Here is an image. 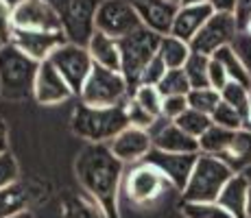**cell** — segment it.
I'll use <instances>...</instances> for the list:
<instances>
[{
  "label": "cell",
  "instance_id": "1",
  "mask_svg": "<svg viewBox=\"0 0 251 218\" xmlns=\"http://www.w3.org/2000/svg\"><path fill=\"white\" fill-rule=\"evenodd\" d=\"M75 174L85 196H90L105 218H123L118 207L125 164L107 144H85L75 159Z\"/></svg>",
  "mask_w": 251,
  "mask_h": 218
},
{
  "label": "cell",
  "instance_id": "2",
  "mask_svg": "<svg viewBox=\"0 0 251 218\" xmlns=\"http://www.w3.org/2000/svg\"><path fill=\"white\" fill-rule=\"evenodd\" d=\"M129 127L125 105L116 107H90L79 100L72 111L70 129L79 140L88 144H109L120 131Z\"/></svg>",
  "mask_w": 251,
  "mask_h": 218
},
{
  "label": "cell",
  "instance_id": "3",
  "mask_svg": "<svg viewBox=\"0 0 251 218\" xmlns=\"http://www.w3.org/2000/svg\"><path fill=\"white\" fill-rule=\"evenodd\" d=\"M40 64L13 44L0 46V98L24 100L33 96Z\"/></svg>",
  "mask_w": 251,
  "mask_h": 218
},
{
  "label": "cell",
  "instance_id": "4",
  "mask_svg": "<svg viewBox=\"0 0 251 218\" xmlns=\"http://www.w3.org/2000/svg\"><path fill=\"white\" fill-rule=\"evenodd\" d=\"M231 177H234L231 168L225 166L219 157L199 153L190 179L181 192V198L192 203H214L219 201V194Z\"/></svg>",
  "mask_w": 251,
  "mask_h": 218
},
{
  "label": "cell",
  "instance_id": "5",
  "mask_svg": "<svg viewBox=\"0 0 251 218\" xmlns=\"http://www.w3.org/2000/svg\"><path fill=\"white\" fill-rule=\"evenodd\" d=\"M162 35L147 26H140L131 35L118 40L120 46V72H123L125 81H127L131 94L140 85L144 68L151 64L157 57V48H160Z\"/></svg>",
  "mask_w": 251,
  "mask_h": 218
},
{
  "label": "cell",
  "instance_id": "6",
  "mask_svg": "<svg viewBox=\"0 0 251 218\" xmlns=\"http://www.w3.org/2000/svg\"><path fill=\"white\" fill-rule=\"evenodd\" d=\"M61 22L66 40L70 44L88 46L96 33V11L100 0H48Z\"/></svg>",
  "mask_w": 251,
  "mask_h": 218
},
{
  "label": "cell",
  "instance_id": "7",
  "mask_svg": "<svg viewBox=\"0 0 251 218\" xmlns=\"http://www.w3.org/2000/svg\"><path fill=\"white\" fill-rule=\"evenodd\" d=\"M129 98H131V90L123 72L107 70L100 66L92 68L79 96L81 103L90 107H116V105H125Z\"/></svg>",
  "mask_w": 251,
  "mask_h": 218
},
{
  "label": "cell",
  "instance_id": "8",
  "mask_svg": "<svg viewBox=\"0 0 251 218\" xmlns=\"http://www.w3.org/2000/svg\"><path fill=\"white\" fill-rule=\"evenodd\" d=\"M48 61L55 66V70L64 76V81L68 83L72 94L79 98L92 68H94V61H92V57L88 52V46L66 42L59 48H55V52L48 57Z\"/></svg>",
  "mask_w": 251,
  "mask_h": 218
},
{
  "label": "cell",
  "instance_id": "9",
  "mask_svg": "<svg viewBox=\"0 0 251 218\" xmlns=\"http://www.w3.org/2000/svg\"><path fill=\"white\" fill-rule=\"evenodd\" d=\"M168 188L171 183L166 181V177L147 162L133 164L129 174L125 177V192H127L129 201L136 205H151Z\"/></svg>",
  "mask_w": 251,
  "mask_h": 218
},
{
  "label": "cell",
  "instance_id": "10",
  "mask_svg": "<svg viewBox=\"0 0 251 218\" xmlns=\"http://www.w3.org/2000/svg\"><path fill=\"white\" fill-rule=\"evenodd\" d=\"M238 24H236L234 13H212V18L203 24L199 33L195 35V40L190 42L192 52L212 57L214 52H219L221 48H227L236 42L238 37Z\"/></svg>",
  "mask_w": 251,
  "mask_h": 218
},
{
  "label": "cell",
  "instance_id": "11",
  "mask_svg": "<svg viewBox=\"0 0 251 218\" xmlns=\"http://www.w3.org/2000/svg\"><path fill=\"white\" fill-rule=\"evenodd\" d=\"M142 26L138 13L127 0H100L99 11H96V31L123 40L131 35L133 31Z\"/></svg>",
  "mask_w": 251,
  "mask_h": 218
},
{
  "label": "cell",
  "instance_id": "12",
  "mask_svg": "<svg viewBox=\"0 0 251 218\" xmlns=\"http://www.w3.org/2000/svg\"><path fill=\"white\" fill-rule=\"evenodd\" d=\"M11 26L16 31L64 33L61 22L48 0H22L11 9Z\"/></svg>",
  "mask_w": 251,
  "mask_h": 218
},
{
  "label": "cell",
  "instance_id": "13",
  "mask_svg": "<svg viewBox=\"0 0 251 218\" xmlns=\"http://www.w3.org/2000/svg\"><path fill=\"white\" fill-rule=\"evenodd\" d=\"M197 157H199V155L164 153V151L153 148V151L144 157V162L151 164L153 168H157V170L166 177V181L171 183V188L183 192V188H186L188 179H190V174H192V168H195V164H197Z\"/></svg>",
  "mask_w": 251,
  "mask_h": 218
},
{
  "label": "cell",
  "instance_id": "14",
  "mask_svg": "<svg viewBox=\"0 0 251 218\" xmlns=\"http://www.w3.org/2000/svg\"><path fill=\"white\" fill-rule=\"evenodd\" d=\"M153 148L164 153H186V155H199V140L190 138L183 129L177 127L175 120L157 118L153 127L149 129Z\"/></svg>",
  "mask_w": 251,
  "mask_h": 218
},
{
  "label": "cell",
  "instance_id": "15",
  "mask_svg": "<svg viewBox=\"0 0 251 218\" xmlns=\"http://www.w3.org/2000/svg\"><path fill=\"white\" fill-rule=\"evenodd\" d=\"M72 96H75L72 90L64 81V76L55 70V66L48 59L42 61L35 76V85H33V98L40 105H44V107H50V105L66 103Z\"/></svg>",
  "mask_w": 251,
  "mask_h": 218
},
{
  "label": "cell",
  "instance_id": "16",
  "mask_svg": "<svg viewBox=\"0 0 251 218\" xmlns=\"http://www.w3.org/2000/svg\"><path fill=\"white\" fill-rule=\"evenodd\" d=\"M138 13L142 26L155 31L157 35H168L175 20V13L179 9L177 0H127Z\"/></svg>",
  "mask_w": 251,
  "mask_h": 218
},
{
  "label": "cell",
  "instance_id": "17",
  "mask_svg": "<svg viewBox=\"0 0 251 218\" xmlns=\"http://www.w3.org/2000/svg\"><path fill=\"white\" fill-rule=\"evenodd\" d=\"M64 33H44V31H16L11 33V42L16 48H20L24 55H28L31 59H35L37 64L46 61L48 57L55 52V48H59L61 44H66Z\"/></svg>",
  "mask_w": 251,
  "mask_h": 218
},
{
  "label": "cell",
  "instance_id": "18",
  "mask_svg": "<svg viewBox=\"0 0 251 218\" xmlns=\"http://www.w3.org/2000/svg\"><path fill=\"white\" fill-rule=\"evenodd\" d=\"M107 146L112 148V153L120 162L131 164V166L144 162V157L153 151V142H151L149 131L136 129V127H127L125 131H120Z\"/></svg>",
  "mask_w": 251,
  "mask_h": 218
},
{
  "label": "cell",
  "instance_id": "19",
  "mask_svg": "<svg viewBox=\"0 0 251 218\" xmlns=\"http://www.w3.org/2000/svg\"><path fill=\"white\" fill-rule=\"evenodd\" d=\"M214 9L210 2H201V4H179L175 13V20H173L171 33L168 35H175L179 40L190 44L195 40V35L203 28V24L212 18Z\"/></svg>",
  "mask_w": 251,
  "mask_h": 218
},
{
  "label": "cell",
  "instance_id": "20",
  "mask_svg": "<svg viewBox=\"0 0 251 218\" xmlns=\"http://www.w3.org/2000/svg\"><path fill=\"white\" fill-rule=\"evenodd\" d=\"M249 179L245 174H234L219 194V205L227 210L234 218H247V201H249Z\"/></svg>",
  "mask_w": 251,
  "mask_h": 218
},
{
  "label": "cell",
  "instance_id": "21",
  "mask_svg": "<svg viewBox=\"0 0 251 218\" xmlns=\"http://www.w3.org/2000/svg\"><path fill=\"white\" fill-rule=\"evenodd\" d=\"M219 159L225 166H229L234 174H243L251 166V131L249 129L234 131L227 148L219 155Z\"/></svg>",
  "mask_w": 251,
  "mask_h": 218
},
{
  "label": "cell",
  "instance_id": "22",
  "mask_svg": "<svg viewBox=\"0 0 251 218\" xmlns=\"http://www.w3.org/2000/svg\"><path fill=\"white\" fill-rule=\"evenodd\" d=\"M88 52H90L92 61H94V66L120 72V46H118V40H114V37L96 31L94 35H92V40L88 42Z\"/></svg>",
  "mask_w": 251,
  "mask_h": 218
},
{
  "label": "cell",
  "instance_id": "23",
  "mask_svg": "<svg viewBox=\"0 0 251 218\" xmlns=\"http://www.w3.org/2000/svg\"><path fill=\"white\" fill-rule=\"evenodd\" d=\"M190 55H192V48L188 42H183L175 35H162L157 57L164 61V66L168 70H181L186 66V61L190 59Z\"/></svg>",
  "mask_w": 251,
  "mask_h": 218
},
{
  "label": "cell",
  "instance_id": "24",
  "mask_svg": "<svg viewBox=\"0 0 251 218\" xmlns=\"http://www.w3.org/2000/svg\"><path fill=\"white\" fill-rule=\"evenodd\" d=\"M28 201H31L28 190L20 181L0 190V218H13L22 214V212H26Z\"/></svg>",
  "mask_w": 251,
  "mask_h": 218
},
{
  "label": "cell",
  "instance_id": "25",
  "mask_svg": "<svg viewBox=\"0 0 251 218\" xmlns=\"http://www.w3.org/2000/svg\"><path fill=\"white\" fill-rule=\"evenodd\" d=\"M212 59H216L221 66L225 68L229 81H236V83H240V85L251 87V74L247 72V68H245L243 59L236 55V50L231 46L221 48L219 52H214V55H212Z\"/></svg>",
  "mask_w": 251,
  "mask_h": 218
},
{
  "label": "cell",
  "instance_id": "26",
  "mask_svg": "<svg viewBox=\"0 0 251 218\" xmlns=\"http://www.w3.org/2000/svg\"><path fill=\"white\" fill-rule=\"evenodd\" d=\"M231 135H234V131L223 129V127H219V124H212V127L199 138V153L219 157V155L227 148Z\"/></svg>",
  "mask_w": 251,
  "mask_h": 218
},
{
  "label": "cell",
  "instance_id": "27",
  "mask_svg": "<svg viewBox=\"0 0 251 218\" xmlns=\"http://www.w3.org/2000/svg\"><path fill=\"white\" fill-rule=\"evenodd\" d=\"M210 59L212 57L199 55V52H192L190 59L183 66L188 81H190L192 90H199V87H210Z\"/></svg>",
  "mask_w": 251,
  "mask_h": 218
},
{
  "label": "cell",
  "instance_id": "28",
  "mask_svg": "<svg viewBox=\"0 0 251 218\" xmlns=\"http://www.w3.org/2000/svg\"><path fill=\"white\" fill-rule=\"evenodd\" d=\"M64 216L66 218H105L100 207L92 201L90 196H76L70 194L64 201Z\"/></svg>",
  "mask_w": 251,
  "mask_h": 218
},
{
  "label": "cell",
  "instance_id": "29",
  "mask_svg": "<svg viewBox=\"0 0 251 218\" xmlns=\"http://www.w3.org/2000/svg\"><path fill=\"white\" fill-rule=\"evenodd\" d=\"M175 122H177V127L183 129L188 135H190V138H195V140H199L201 135H203L205 131L212 127V118H210V116L201 114V111H197L192 107H188L179 116V118L175 120Z\"/></svg>",
  "mask_w": 251,
  "mask_h": 218
},
{
  "label": "cell",
  "instance_id": "30",
  "mask_svg": "<svg viewBox=\"0 0 251 218\" xmlns=\"http://www.w3.org/2000/svg\"><path fill=\"white\" fill-rule=\"evenodd\" d=\"M131 98L142 107L144 111L153 116V118H162V105H164V96L160 94L155 85H140L136 87V92L131 94Z\"/></svg>",
  "mask_w": 251,
  "mask_h": 218
},
{
  "label": "cell",
  "instance_id": "31",
  "mask_svg": "<svg viewBox=\"0 0 251 218\" xmlns=\"http://www.w3.org/2000/svg\"><path fill=\"white\" fill-rule=\"evenodd\" d=\"M157 90L160 94L166 98V96H188V92L192 90L190 87V81H188L186 72L181 70H166L164 79L157 83Z\"/></svg>",
  "mask_w": 251,
  "mask_h": 218
},
{
  "label": "cell",
  "instance_id": "32",
  "mask_svg": "<svg viewBox=\"0 0 251 218\" xmlns=\"http://www.w3.org/2000/svg\"><path fill=\"white\" fill-rule=\"evenodd\" d=\"M179 212L183 218H234L227 210L219 205V203H192V201H181Z\"/></svg>",
  "mask_w": 251,
  "mask_h": 218
},
{
  "label": "cell",
  "instance_id": "33",
  "mask_svg": "<svg viewBox=\"0 0 251 218\" xmlns=\"http://www.w3.org/2000/svg\"><path fill=\"white\" fill-rule=\"evenodd\" d=\"M221 103V94L212 87H199V90H190L188 92V107L201 111L205 116H212L214 109Z\"/></svg>",
  "mask_w": 251,
  "mask_h": 218
},
{
  "label": "cell",
  "instance_id": "34",
  "mask_svg": "<svg viewBox=\"0 0 251 218\" xmlns=\"http://www.w3.org/2000/svg\"><path fill=\"white\" fill-rule=\"evenodd\" d=\"M210 118H212V124H219L223 129H229V131L245 129V114L236 107H231V105L223 103V100L219 103V107L214 109V114Z\"/></svg>",
  "mask_w": 251,
  "mask_h": 218
},
{
  "label": "cell",
  "instance_id": "35",
  "mask_svg": "<svg viewBox=\"0 0 251 218\" xmlns=\"http://www.w3.org/2000/svg\"><path fill=\"white\" fill-rule=\"evenodd\" d=\"M219 94H221V100H223V103H227V105H231V107H236L238 111H243L245 114L247 103H249L251 87L240 85V83H236V81H229V83L225 85Z\"/></svg>",
  "mask_w": 251,
  "mask_h": 218
},
{
  "label": "cell",
  "instance_id": "36",
  "mask_svg": "<svg viewBox=\"0 0 251 218\" xmlns=\"http://www.w3.org/2000/svg\"><path fill=\"white\" fill-rule=\"evenodd\" d=\"M125 114H127V122L129 127H136V129H144L149 131L153 127V122H155L157 118H153L149 111H144L140 105L136 103L133 98H129L127 103H125Z\"/></svg>",
  "mask_w": 251,
  "mask_h": 218
},
{
  "label": "cell",
  "instance_id": "37",
  "mask_svg": "<svg viewBox=\"0 0 251 218\" xmlns=\"http://www.w3.org/2000/svg\"><path fill=\"white\" fill-rule=\"evenodd\" d=\"M18 179H20V168H18L16 157L11 155V151L2 153L0 155V190L18 183Z\"/></svg>",
  "mask_w": 251,
  "mask_h": 218
},
{
  "label": "cell",
  "instance_id": "38",
  "mask_svg": "<svg viewBox=\"0 0 251 218\" xmlns=\"http://www.w3.org/2000/svg\"><path fill=\"white\" fill-rule=\"evenodd\" d=\"M188 109V96H166L162 105V118L177 120Z\"/></svg>",
  "mask_w": 251,
  "mask_h": 218
},
{
  "label": "cell",
  "instance_id": "39",
  "mask_svg": "<svg viewBox=\"0 0 251 218\" xmlns=\"http://www.w3.org/2000/svg\"><path fill=\"white\" fill-rule=\"evenodd\" d=\"M166 70H168V68L164 66V61L160 59V57H155L151 64L144 68L142 79H140V85H155L157 87V83H160V81L164 79V74H166Z\"/></svg>",
  "mask_w": 251,
  "mask_h": 218
},
{
  "label": "cell",
  "instance_id": "40",
  "mask_svg": "<svg viewBox=\"0 0 251 218\" xmlns=\"http://www.w3.org/2000/svg\"><path fill=\"white\" fill-rule=\"evenodd\" d=\"M231 48H234L236 55L243 59L245 68H247V72L251 74V31H240L236 42L231 44Z\"/></svg>",
  "mask_w": 251,
  "mask_h": 218
},
{
  "label": "cell",
  "instance_id": "41",
  "mask_svg": "<svg viewBox=\"0 0 251 218\" xmlns=\"http://www.w3.org/2000/svg\"><path fill=\"white\" fill-rule=\"evenodd\" d=\"M227 83H229V76H227V72H225V68L216 59H210V87L221 92Z\"/></svg>",
  "mask_w": 251,
  "mask_h": 218
},
{
  "label": "cell",
  "instance_id": "42",
  "mask_svg": "<svg viewBox=\"0 0 251 218\" xmlns=\"http://www.w3.org/2000/svg\"><path fill=\"white\" fill-rule=\"evenodd\" d=\"M234 18L238 24V31H247L251 26V0H238L236 2Z\"/></svg>",
  "mask_w": 251,
  "mask_h": 218
},
{
  "label": "cell",
  "instance_id": "43",
  "mask_svg": "<svg viewBox=\"0 0 251 218\" xmlns=\"http://www.w3.org/2000/svg\"><path fill=\"white\" fill-rule=\"evenodd\" d=\"M216 13H234L238 0H207Z\"/></svg>",
  "mask_w": 251,
  "mask_h": 218
},
{
  "label": "cell",
  "instance_id": "44",
  "mask_svg": "<svg viewBox=\"0 0 251 218\" xmlns=\"http://www.w3.org/2000/svg\"><path fill=\"white\" fill-rule=\"evenodd\" d=\"M2 153H9V129L7 122L0 118V155Z\"/></svg>",
  "mask_w": 251,
  "mask_h": 218
},
{
  "label": "cell",
  "instance_id": "45",
  "mask_svg": "<svg viewBox=\"0 0 251 218\" xmlns=\"http://www.w3.org/2000/svg\"><path fill=\"white\" fill-rule=\"evenodd\" d=\"M245 129H249V131H251V94H249L247 109H245Z\"/></svg>",
  "mask_w": 251,
  "mask_h": 218
},
{
  "label": "cell",
  "instance_id": "46",
  "mask_svg": "<svg viewBox=\"0 0 251 218\" xmlns=\"http://www.w3.org/2000/svg\"><path fill=\"white\" fill-rule=\"evenodd\" d=\"M179 4H201V2H207V0H177Z\"/></svg>",
  "mask_w": 251,
  "mask_h": 218
},
{
  "label": "cell",
  "instance_id": "47",
  "mask_svg": "<svg viewBox=\"0 0 251 218\" xmlns=\"http://www.w3.org/2000/svg\"><path fill=\"white\" fill-rule=\"evenodd\" d=\"M2 2H4V4H7V7H9V9H13V7H16V4H20V2H22V0H2Z\"/></svg>",
  "mask_w": 251,
  "mask_h": 218
},
{
  "label": "cell",
  "instance_id": "48",
  "mask_svg": "<svg viewBox=\"0 0 251 218\" xmlns=\"http://www.w3.org/2000/svg\"><path fill=\"white\" fill-rule=\"evenodd\" d=\"M247 218H251V188H249V201H247Z\"/></svg>",
  "mask_w": 251,
  "mask_h": 218
},
{
  "label": "cell",
  "instance_id": "49",
  "mask_svg": "<svg viewBox=\"0 0 251 218\" xmlns=\"http://www.w3.org/2000/svg\"><path fill=\"white\" fill-rule=\"evenodd\" d=\"M13 218H33L28 212H22V214H18V216H13Z\"/></svg>",
  "mask_w": 251,
  "mask_h": 218
},
{
  "label": "cell",
  "instance_id": "50",
  "mask_svg": "<svg viewBox=\"0 0 251 218\" xmlns=\"http://www.w3.org/2000/svg\"><path fill=\"white\" fill-rule=\"evenodd\" d=\"M243 174H245V177H247V179H249V183H251V166H249V168H247V170H245Z\"/></svg>",
  "mask_w": 251,
  "mask_h": 218
},
{
  "label": "cell",
  "instance_id": "51",
  "mask_svg": "<svg viewBox=\"0 0 251 218\" xmlns=\"http://www.w3.org/2000/svg\"><path fill=\"white\" fill-rule=\"evenodd\" d=\"M4 9H9V7H7V4H4V2H2V0H0V11H4Z\"/></svg>",
  "mask_w": 251,
  "mask_h": 218
}]
</instances>
